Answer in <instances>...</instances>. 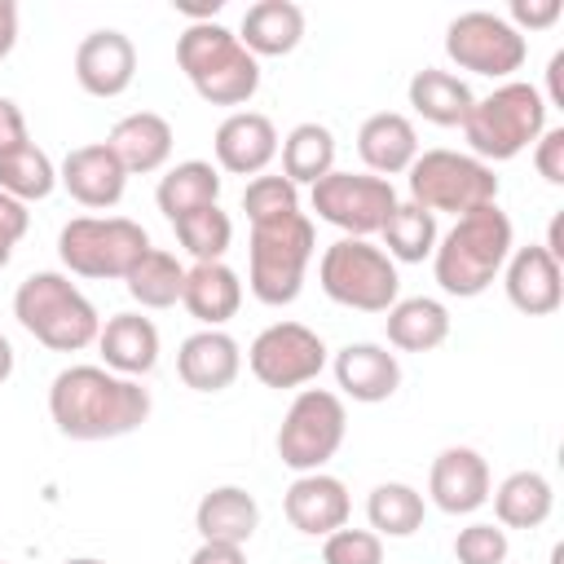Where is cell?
Here are the masks:
<instances>
[{
	"instance_id": "6da1fadb",
	"label": "cell",
	"mask_w": 564,
	"mask_h": 564,
	"mask_svg": "<svg viewBox=\"0 0 564 564\" xmlns=\"http://www.w3.org/2000/svg\"><path fill=\"white\" fill-rule=\"evenodd\" d=\"M48 414L66 441H115L150 419V392L106 366H66L48 383Z\"/></svg>"
},
{
	"instance_id": "7a4b0ae2",
	"label": "cell",
	"mask_w": 564,
	"mask_h": 564,
	"mask_svg": "<svg viewBox=\"0 0 564 564\" xmlns=\"http://www.w3.org/2000/svg\"><path fill=\"white\" fill-rule=\"evenodd\" d=\"M511 247H516V238H511V216H507L498 203H489V207H476V212L458 216V220L436 238L432 273H436V282H441L445 295L476 300L480 291L494 286V278L502 273Z\"/></svg>"
},
{
	"instance_id": "3957f363",
	"label": "cell",
	"mask_w": 564,
	"mask_h": 564,
	"mask_svg": "<svg viewBox=\"0 0 564 564\" xmlns=\"http://www.w3.org/2000/svg\"><path fill=\"white\" fill-rule=\"evenodd\" d=\"M13 317L35 344L53 352H79L97 344V330H101L93 300L70 282V273H57V269H40L18 282Z\"/></svg>"
},
{
	"instance_id": "277c9868",
	"label": "cell",
	"mask_w": 564,
	"mask_h": 564,
	"mask_svg": "<svg viewBox=\"0 0 564 564\" xmlns=\"http://www.w3.org/2000/svg\"><path fill=\"white\" fill-rule=\"evenodd\" d=\"M176 66L207 106H247L260 88V62L220 22H189L176 35Z\"/></svg>"
},
{
	"instance_id": "5b68a950",
	"label": "cell",
	"mask_w": 564,
	"mask_h": 564,
	"mask_svg": "<svg viewBox=\"0 0 564 564\" xmlns=\"http://www.w3.org/2000/svg\"><path fill=\"white\" fill-rule=\"evenodd\" d=\"M546 132V101L533 84L524 79H507L498 84L489 97H476V106L463 119V137H467V154H476L480 163H507L520 150H529L538 137Z\"/></svg>"
},
{
	"instance_id": "8992f818",
	"label": "cell",
	"mask_w": 564,
	"mask_h": 564,
	"mask_svg": "<svg viewBox=\"0 0 564 564\" xmlns=\"http://www.w3.org/2000/svg\"><path fill=\"white\" fill-rule=\"evenodd\" d=\"M313 251H317V234H313V220L304 212L269 220V225H251V242H247L251 295L269 308L295 304L304 291V273H308Z\"/></svg>"
},
{
	"instance_id": "52a82bcc",
	"label": "cell",
	"mask_w": 564,
	"mask_h": 564,
	"mask_svg": "<svg viewBox=\"0 0 564 564\" xmlns=\"http://www.w3.org/2000/svg\"><path fill=\"white\" fill-rule=\"evenodd\" d=\"M322 291L357 313H388L401 300L397 260L370 238H335L317 260Z\"/></svg>"
},
{
	"instance_id": "ba28073f",
	"label": "cell",
	"mask_w": 564,
	"mask_h": 564,
	"mask_svg": "<svg viewBox=\"0 0 564 564\" xmlns=\"http://www.w3.org/2000/svg\"><path fill=\"white\" fill-rule=\"evenodd\" d=\"M405 185H410V203H419L432 216L454 212V220L476 212V207L498 203L494 167L480 163L476 154H463V150H423L410 163Z\"/></svg>"
},
{
	"instance_id": "9c48e42d",
	"label": "cell",
	"mask_w": 564,
	"mask_h": 564,
	"mask_svg": "<svg viewBox=\"0 0 564 564\" xmlns=\"http://www.w3.org/2000/svg\"><path fill=\"white\" fill-rule=\"evenodd\" d=\"M150 251V234L128 216H75L57 234V256L75 278H128Z\"/></svg>"
},
{
	"instance_id": "30bf717a",
	"label": "cell",
	"mask_w": 564,
	"mask_h": 564,
	"mask_svg": "<svg viewBox=\"0 0 564 564\" xmlns=\"http://www.w3.org/2000/svg\"><path fill=\"white\" fill-rule=\"evenodd\" d=\"M344 432H348V410H344L339 392H330V388H300L295 401L282 414V427H278L273 445H278L282 467L304 476V471H322L339 454Z\"/></svg>"
},
{
	"instance_id": "8fae6325",
	"label": "cell",
	"mask_w": 564,
	"mask_h": 564,
	"mask_svg": "<svg viewBox=\"0 0 564 564\" xmlns=\"http://www.w3.org/2000/svg\"><path fill=\"white\" fill-rule=\"evenodd\" d=\"M445 53L458 70L485 75V79H511L524 57H529V40L489 9H467L445 26Z\"/></svg>"
},
{
	"instance_id": "7c38bea8",
	"label": "cell",
	"mask_w": 564,
	"mask_h": 564,
	"mask_svg": "<svg viewBox=\"0 0 564 564\" xmlns=\"http://www.w3.org/2000/svg\"><path fill=\"white\" fill-rule=\"evenodd\" d=\"M308 203L317 220L344 229V238H370L383 229L388 212L397 207V189L383 176L370 172H326L317 185H308Z\"/></svg>"
},
{
	"instance_id": "4fadbf2b",
	"label": "cell",
	"mask_w": 564,
	"mask_h": 564,
	"mask_svg": "<svg viewBox=\"0 0 564 564\" xmlns=\"http://www.w3.org/2000/svg\"><path fill=\"white\" fill-rule=\"evenodd\" d=\"M247 370L264 388H304L326 370V344L304 322H273L247 348Z\"/></svg>"
},
{
	"instance_id": "5bb4252c",
	"label": "cell",
	"mask_w": 564,
	"mask_h": 564,
	"mask_svg": "<svg viewBox=\"0 0 564 564\" xmlns=\"http://www.w3.org/2000/svg\"><path fill=\"white\" fill-rule=\"evenodd\" d=\"M502 286L511 308H520L524 317H551L564 304V264L542 242L511 247L502 264Z\"/></svg>"
},
{
	"instance_id": "9a60e30c",
	"label": "cell",
	"mask_w": 564,
	"mask_h": 564,
	"mask_svg": "<svg viewBox=\"0 0 564 564\" xmlns=\"http://www.w3.org/2000/svg\"><path fill=\"white\" fill-rule=\"evenodd\" d=\"M489 489H494L489 463L471 445H449L427 467V498L445 516H471V511H480L489 502Z\"/></svg>"
},
{
	"instance_id": "2e32d148",
	"label": "cell",
	"mask_w": 564,
	"mask_h": 564,
	"mask_svg": "<svg viewBox=\"0 0 564 564\" xmlns=\"http://www.w3.org/2000/svg\"><path fill=\"white\" fill-rule=\"evenodd\" d=\"M282 511L291 520L295 533L304 538H326L335 529L348 524L352 516V498H348V485L330 471H304L286 485L282 494Z\"/></svg>"
},
{
	"instance_id": "e0dca14e",
	"label": "cell",
	"mask_w": 564,
	"mask_h": 564,
	"mask_svg": "<svg viewBox=\"0 0 564 564\" xmlns=\"http://www.w3.org/2000/svg\"><path fill=\"white\" fill-rule=\"evenodd\" d=\"M75 79L88 97H123L137 79V48L123 31H88L75 48Z\"/></svg>"
},
{
	"instance_id": "ac0fdd59",
	"label": "cell",
	"mask_w": 564,
	"mask_h": 564,
	"mask_svg": "<svg viewBox=\"0 0 564 564\" xmlns=\"http://www.w3.org/2000/svg\"><path fill=\"white\" fill-rule=\"evenodd\" d=\"M212 150L216 167H225L229 176H260L278 159V128L260 110H234L220 119Z\"/></svg>"
},
{
	"instance_id": "d6986e66",
	"label": "cell",
	"mask_w": 564,
	"mask_h": 564,
	"mask_svg": "<svg viewBox=\"0 0 564 564\" xmlns=\"http://www.w3.org/2000/svg\"><path fill=\"white\" fill-rule=\"evenodd\" d=\"M57 185L79 203V207H93V212H106L123 198L128 189V172L123 163L110 154L106 141H93V145H75L62 167H57Z\"/></svg>"
},
{
	"instance_id": "ffe728a7",
	"label": "cell",
	"mask_w": 564,
	"mask_h": 564,
	"mask_svg": "<svg viewBox=\"0 0 564 564\" xmlns=\"http://www.w3.org/2000/svg\"><path fill=\"white\" fill-rule=\"evenodd\" d=\"M330 366H335L339 392L352 397V401H361V405H379V401H388L401 388V361H397V352H388L383 344H370V339L344 344Z\"/></svg>"
},
{
	"instance_id": "44dd1931",
	"label": "cell",
	"mask_w": 564,
	"mask_h": 564,
	"mask_svg": "<svg viewBox=\"0 0 564 564\" xmlns=\"http://www.w3.org/2000/svg\"><path fill=\"white\" fill-rule=\"evenodd\" d=\"M242 370V348L225 330H194L176 348V375L194 392H225Z\"/></svg>"
},
{
	"instance_id": "7402d4cb",
	"label": "cell",
	"mask_w": 564,
	"mask_h": 564,
	"mask_svg": "<svg viewBox=\"0 0 564 564\" xmlns=\"http://www.w3.org/2000/svg\"><path fill=\"white\" fill-rule=\"evenodd\" d=\"M97 352L106 370L123 379H141L159 366V326L141 313H115L97 330Z\"/></svg>"
},
{
	"instance_id": "603a6c76",
	"label": "cell",
	"mask_w": 564,
	"mask_h": 564,
	"mask_svg": "<svg viewBox=\"0 0 564 564\" xmlns=\"http://www.w3.org/2000/svg\"><path fill=\"white\" fill-rule=\"evenodd\" d=\"M172 123L159 115V110H132V115H123L115 128H110V137H106V145H110V154L123 163V172L132 176V172H141V176H150V172H159L167 159H172Z\"/></svg>"
},
{
	"instance_id": "cb8c5ba5",
	"label": "cell",
	"mask_w": 564,
	"mask_h": 564,
	"mask_svg": "<svg viewBox=\"0 0 564 564\" xmlns=\"http://www.w3.org/2000/svg\"><path fill=\"white\" fill-rule=\"evenodd\" d=\"M357 154L370 176H401L419 159V132L401 110H379L357 128Z\"/></svg>"
},
{
	"instance_id": "d4e9b609",
	"label": "cell",
	"mask_w": 564,
	"mask_h": 564,
	"mask_svg": "<svg viewBox=\"0 0 564 564\" xmlns=\"http://www.w3.org/2000/svg\"><path fill=\"white\" fill-rule=\"evenodd\" d=\"M185 313L203 326V330H220L229 317H238L242 308V278L225 264V260H207L185 269V291H181Z\"/></svg>"
},
{
	"instance_id": "484cf974",
	"label": "cell",
	"mask_w": 564,
	"mask_h": 564,
	"mask_svg": "<svg viewBox=\"0 0 564 564\" xmlns=\"http://www.w3.org/2000/svg\"><path fill=\"white\" fill-rule=\"evenodd\" d=\"M194 529L203 542H234L247 546L260 529V502L242 485H216L194 507Z\"/></svg>"
},
{
	"instance_id": "4316f807",
	"label": "cell",
	"mask_w": 564,
	"mask_h": 564,
	"mask_svg": "<svg viewBox=\"0 0 564 564\" xmlns=\"http://www.w3.org/2000/svg\"><path fill=\"white\" fill-rule=\"evenodd\" d=\"M238 40L242 48L260 62V57H286L300 48L304 40V9L295 0H256L247 13H242V26H238Z\"/></svg>"
},
{
	"instance_id": "83f0119b",
	"label": "cell",
	"mask_w": 564,
	"mask_h": 564,
	"mask_svg": "<svg viewBox=\"0 0 564 564\" xmlns=\"http://www.w3.org/2000/svg\"><path fill=\"white\" fill-rule=\"evenodd\" d=\"M405 93H410L414 115H423V119L436 123V128H463L467 110L476 106L471 84L458 79L454 70H441V66H423V70H414V79H410Z\"/></svg>"
},
{
	"instance_id": "f1b7e54d",
	"label": "cell",
	"mask_w": 564,
	"mask_h": 564,
	"mask_svg": "<svg viewBox=\"0 0 564 564\" xmlns=\"http://www.w3.org/2000/svg\"><path fill=\"white\" fill-rule=\"evenodd\" d=\"M383 330H388V344L401 352H432L449 339V308L432 295H410L388 308Z\"/></svg>"
},
{
	"instance_id": "f546056e",
	"label": "cell",
	"mask_w": 564,
	"mask_h": 564,
	"mask_svg": "<svg viewBox=\"0 0 564 564\" xmlns=\"http://www.w3.org/2000/svg\"><path fill=\"white\" fill-rule=\"evenodd\" d=\"M154 203L167 220H181L198 207L220 203V167L207 163V159H185V163L167 167L159 189H154Z\"/></svg>"
},
{
	"instance_id": "4dcf8cb0",
	"label": "cell",
	"mask_w": 564,
	"mask_h": 564,
	"mask_svg": "<svg viewBox=\"0 0 564 564\" xmlns=\"http://www.w3.org/2000/svg\"><path fill=\"white\" fill-rule=\"evenodd\" d=\"M494 498V516L502 529H538L546 524L551 507H555V489L542 471H511L498 489H489Z\"/></svg>"
},
{
	"instance_id": "1f68e13d",
	"label": "cell",
	"mask_w": 564,
	"mask_h": 564,
	"mask_svg": "<svg viewBox=\"0 0 564 564\" xmlns=\"http://www.w3.org/2000/svg\"><path fill=\"white\" fill-rule=\"evenodd\" d=\"M278 154H282V176L300 189V185H317L326 172H335V132L326 123H295L282 141H278Z\"/></svg>"
},
{
	"instance_id": "d6a6232c",
	"label": "cell",
	"mask_w": 564,
	"mask_h": 564,
	"mask_svg": "<svg viewBox=\"0 0 564 564\" xmlns=\"http://www.w3.org/2000/svg\"><path fill=\"white\" fill-rule=\"evenodd\" d=\"M423 516H427V502L405 480H383L366 498V520L379 538H410L423 529Z\"/></svg>"
},
{
	"instance_id": "836d02e7",
	"label": "cell",
	"mask_w": 564,
	"mask_h": 564,
	"mask_svg": "<svg viewBox=\"0 0 564 564\" xmlns=\"http://www.w3.org/2000/svg\"><path fill=\"white\" fill-rule=\"evenodd\" d=\"M383 251L392 256V260H401V264H423L432 251H436V238H441V229H436V216L432 212H423L419 203H401L397 198V207L388 212V220H383Z\"/></svg>"
},
{
	"instance_id": "e575fe53",
	"label": "cell",
	"mask_w": 564,
	"mask_h": 564,
	"mask_svg": "<svg viewBox=\"0 0 564 564\" xmlns=\"http://www.w3.org/2000/svg\"><path fill=\"white\" fill-rule=\"evenodd\" d=\"M123 286H128V295L141 308H172V304H181V291H185V264L172 251L150 247L132 264V273L123 278Z\"/></svg>"
},
{
	"instance_id": "d590c367",
	"label": "cell",
	"mask_w": 564,
	"mask_h": 564,
	"mask_svg": "<svg viewBox=\"0 0 564 564\" xmlns=\"http://www.w3.org/2000/svg\"><path fill=\"white\" fill-rule=\"evenodd\" d=\"M53 189H57V167L35 141L0 154V194H9L18 203H40Z\"/></svg>"
},
{
	"instance_id": "8d00e7d4",
	"label": "cell",
	"mask_w": 564,
	"mask_h": 564,
	"mask_svg": "<svg viewBox=\"0 0 564 564\" xmlns=\"http://www.w3.org/2000/svg\"><path fill=\"white\" fill-rule=\"evenodd\" d=\"M172 229H176L181 247L194 256V264L225 260V251H229V242H234V220H229V212H220V203L198 207V212L172 220Z\"/></svg>"
},
{
	"instance_id": "74e56055",
	"label": "cell",
	"mask_w": 564,
	"mask_h": 564,
	"mask_svg": "<svg viewBox=\"0 0 564 564\" xmlns=\"http://www.w3.org/2000/svg\"><path fill=\"white\" fill-rule=\"evenodd\" d=\"M242 212H247L251 225H269V220L295 216L300 212V189L282 172H260L242 189Z\"/></svg>"
},
{
	"instance_id": "f35d334b",
	"label": "cell",
	"mask_w": 564,
	"mask_h": 564,
	"mask_svg": "<svg viewBox=\"0 0 564 564\" xmlns=\"http://www.w3.org/2000/svg\"><path fill=\"white\" fill-rule=\"evenodd\" d=\"M322 564H383V538L375 529H335L322 538Z\"/></svg>"
},
{
	"instance_id": "ab89813d",
	"label": "cell",
	"mask_w": 564,
	"mask_h": 564,
	"mask_svg": "<svg viewBox=\"0 0 564 564\" xmlns=\"http://www.w3.org/2000/svg\"><path fill=\"white\" fill-rule=\"evenodd\" d=\"M507 551H511L507 529L489 524V520H476V524L458 529V538H454V560L458 564H502Z\"/></svg>"
},
{
	"instance_id": "60d3db41",
	"label": "cell",
	"mask_w": 564,
	"mask_h": 564,
	"mask_svg": "<svg viewBox=\"0 0 564 564\" xmlns=\"http://www.w3.org/2000/svg\"><path fill=\"white\" fill-rule=\"evenodd\" d=\"M26 229H31V212H26V203L0 194V269L13 260V247L26 238Z\"/></svg>"
},
{
	"instance_id": "b9f144b4",
	"label": "cell",
	"mask_w": 564,
	"mask_h": 564,
	"mask_svg": "<svg viewBox=\"0 0 564 564\" xmlns=\"http://www.w3.org/2000/svg\"><path fill=\"white\" fill-rule=\"evenodd\" d=\"M533 167L546 185H564V128H546L533 141Z\"/></svg>"
},
{
	"instance_id": "7bdbcfd3",
	"label": "cell",
	"mask_w": 564,
	"mask_h": 564,
	"mask_svg": "<svg viewBox=\"0 0 564 564\" xmlns=\"http://www.w3.org/2000/svg\"><path fill=\"white\" fill-rule=\"evenodd\" d=\"M560 13H564L560 0H511V18H507V22L524 35V31H546V26H555Z\"/></svg>"
},
{
	"instance_id": "ee69618b",
	"label": "cell",
	"mask_w": 564,
	"mask_h": 564,
	"mask_svg": "<svg viewBox=\"0 0 564 564\" xmlns=\"http://www.w3.org/2000/svg\"><path fill=\"white\" fill-rule=\"evenodd\" d=\"M26 141H31V132H26V115L18 110L13 97H0V154L18 150V145H26Z\"/></svg>"
},
{
	"instance_id": "f6af8a7d",
	"label": "cell",
	"mask_w": 564,
	"mask_h": 564,
	"mask_svg": "<svg viewBox=\"0 0 564 564\" xmlns=\"http://www.w3.org/2000/svg\"><path fill=\"white\" fill-rule=\"evenodd\" d=\"M189 564H247V551L234 542H198Z\"/></svg>"
},
{
	"instance_id": "bcb514c9",
	"label": "cell",
	"mask_w": 564,
	"mask_h": 564,
	"mask_svg": "<svg viewBox=\"0 0 564 564\" xmlns=\"http://www.w3.org/2000/svg\"><path fill=\"white\" fill-rule=\"evenodd\" d=\"M546 110L551 106H564V48L560 53H551V62H546Z\"/></svg>"
},
{
	"instance_id": "7dc6e473",
	"label": "cell",
	"mask_w": 564,
	"mask_h": 564,
	"mask_svg": "<svg viewBox=\"0 0 564 564\" xmlns=\"http://www.w3.org/2000/svg\"><path fill=\"white\" fill-rule=\"evenodd\" d=\"M13 44H18V4L0 0V62L13 53Z\"/></svg>"
},
{
	"instance_id": "c3c4849f",
	"label": "cell",
	"mask_w": 564,
	"mask_h": 564,
	"mask_svg": "<svg viewBox=\"0 0 564 564\" xmlns=\"http://www.w3.org/2000/svg\"><path fill=\"white\" fill-rule=\"evenodd\" d=\"M13 344H9V335H0V383H9V375H13Z\"/></svg>"
},
{
	"instance_id": "681fc988",
	"label": "cell",
	"mask_w": 564,
	"mask_h": 564,
	"mask_svg": "<svg viewBox=\"0 0 564 564\" xmlns=\"http://www.w3.org/2000/svg\"><path fill=\"white\" fill-rule=\"evenodd\" d=\"M66 564H106V560H93V555H75V560H66Z\"/></svg>"
},
{
	"instance_id": "f907efd6",
	"label": "cell",
	"mask_w": 564,
	"mask_h": 564,
	"mask_svg": "<svg viewBox=\"0 0 564 564\" xmlns=\"http://www.w3.org/2000/svg\"><path fill=\"white\" fill-rule=\"evenodd\" d=\"M0 564H4V560H0Z\"/></svg>"
}]
</instances>
